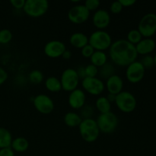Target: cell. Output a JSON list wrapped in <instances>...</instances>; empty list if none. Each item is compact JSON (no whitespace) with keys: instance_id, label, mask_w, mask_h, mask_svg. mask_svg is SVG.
Instances as JSON below:
<instances>
[{"instance_id":"obj_33","label":"cell","mask_w":156,"mask_h":156,"mask_svg":"<svg viewBox=\"0 0 156 156\" xmlns=\"http://www.w3.org/2000/svg\"><path fill=\"white\" fill-rule=\"evenodd\" d=\"M123 6L120 4V2L118 1H114L110 5V12L114 15H118L123 10Z\"/></svg>"},{"instance_id":"obj_27","label":"cell","mask_w":156,"mask_h":156,"mask_svg":"<svg viewBox=\"0 0 156 156\" xmlns=\"http://www.w3.org/2000/svg\"><path fill=\"white\" fill-rule=\"evenodd\" d=\"M143 38V37L142 36L140 32L137 29H133V30H130L127 33L126 40L128 42L132 44L133 45L136 46Z\"/></svg>"},{"instance_id":"obj_25","label":"cell","mask_w":156,"mask_h":156,"mask_svg":"<svg viewBox=\"0 0 156 156\" xmlns=\"http://www.w3.org/2000/svg\"><path fill=\"white\" fill-rule=\"evenodd\" d=\"M95 108L100 114H106L111 111V104L106 97L101 96L96 100Z\"/></svg>"},{"instance_id":"obj_22","label":"cell","mask_w":156,"mask_h":156,"mask_svg":"<svg viewBox=\"0 0 156 156\" xmlns=\"http://www.w3.org/2000/svg\"><path fill=\"white\" fill-rule=\"evenodd\" d=\"M115 71L116 69L114 64L112 62H108L103 66L98 68V76H99V79H101L102 81H106L108 78L112 76L113 75L116 74Z\"/></svg>"},{"instance_id":"obj_16","label":"cell","mask_w":156,"mask_h":156,"mask_svg":"<svg viewBox=\"0 0 156 156\" xmlns=\"http://www.w3.org/2000/svg\"><path fill=\"white\" fill-rule=\"evenodd\" d=\"M105 89L108 90V93L113 94H118L123 91V80L119 75L114 74L108 78L105 82Z\"/></svg>"},{"instance_id":"obj_40","label":"cell","mask_w":156,"mask_h":156,"mask_svg":"<svg viewBox=\"0 0 156 156\" xmlns=\"http://www.w3.org/2000/svg\"><path fill=\"white\" fill-rule=\"evenodd\" d=\"M72 56H73V54H72V52L69 50H66L65 51H64V53H62V57L64 59H71Z\"/></svg>"},{"instance_id":"obj_9","label":"cell","mask_w":156,"mask_h":156,"mask_svg":"<svg viewBox=\"0 0 156 156\" xmlns=\"http://www.w3.org/2000/svg\"><path fill=\"white\" fill-rule=\"evenodd\" d=\"M82 90L91 95L99 96L105 91V84L98 77H86L81 82Z\"/></svg>"},{"instance_id":"obj_29","label":"cell","mask_w":156,"mask_h":156,"mask_svg":"<svg viewBox=\"0 0 156 156\" xmlns=\"http://www.w3.org/2000/svg\"><path fill=\"white\" fill-rule=\"evenodd\" d=\"M94 114V108L91 105H85L80 109V117L82 119H88L92 118V116Z\"/></svg>"},{"instance_id":"obj_34","label":"cell","mask_w":156,"mask_h":156,"mask_svg":"<svg viewBox=\"0 0 156 156\" xmlns=\"http://www.w3.org/2000/svg\"><path fill=\"white\" fill-rule=\"evenodd\" d=\"M94 51H95V50H94V48H93L90 44H87V45L85 46L83 48L81 49V54H82V56H83V57L89 58L90 59Z\"/></svg>"},{"instance_id":"obj_28","label":"cell","mask_w":156,"mask_h":156,"mask_svg":"<svg viewBox=\"0 0 156 156\" xmlns=\"http://www.w3.org/2000/svg\"><path fill=\"white\" fill-rule=\"evenodd\" d=\"M12 37H13V34L10 30L6 28L0 30V45L10 43Z\"/></svg>"},{"instance_id":"obj_31","label":"cell","mask_w":156,"mask_h":156,"mask_svg":"<svg viewBox=\"0 0 156 156\" xmlns=\"http://www.w3.org/2000/svg\"><path fill=\"white\" fill-rule=\"evenodd\" d=\"M85 76L88 78H94L97 77L98 74V68L92 64H88L85 66Z\"/></svg>"},{"instance_id":"obj_38","label":"cell","mask_w":156,"mask_h":156,"mask_svg":"<svg viewBox=\"0 0 156 156\" xmlns=\"http://www.w3.org/2000/svg\"><path fill=\"white\" fill-rule=\"evenodd\" d=\"M76 73H77L78 76H79L80 80H82V79H84L85 78H86V76H85V66H79L76 69Z\"/></svg>"},{"instance_id":"obj_23","label":"cell","mask_w":156,"mask_h":156,"mask_svg":"<svg viewBox=\"0 0 156 156\" xmlns=\"http://www.w3.org/2000/svg\"><path fill=\"white\" fill-rule=\"evenodd\" d=\"M90 61L91 64L95 66L98 68H100L108 62V55L104 51L95 50L90 58Z\"/></svg>"},{"instance_id":"obj_14","label":"cell","mask_w":156,"mask_h":156,"mask_svg":"<svg viewBox=\"0 0 156 156\" xmlns=\"http://www.w3.org/2000/svg\"><path fill=\"white\" fill-rule=\"evenodd\" d=\"M111 23V15L106 9H98L92 16V24L98 30H104Z\"/></svg>"},{"instance_id":"obj_42","label":"cell","mask_w":156,"mask_h":156,"mask_svg":"<svg viewBox=\"0 0 156 156\" xmlns=\"http://www.w3.org/2000/svg\"><path fill=\"white\" fill-rule=\"evenodd\" d=\"M153 57H154V62H155V66H156V53H155V56H153Z\"/></svg>"},{"instance_id":"obj_13","label":"cell","mask_w":156,"mask_h":156,"mask_svg":"<svg viewBox=\"0 0 156 156\" xmlns=\"http://www.w3.org/2000/svg\"><path fill=\"white\" fill-rule=\"evenodd\" d=\"M66 50L65 44L62 41L58 40H53L48 41L45 44L44 48V54L51 59L62 57V53Z\"/></svg>"},{"instance_id":"obj_12","label":"cell","mask_w":156,"mask_h":156,"mask_svg":"<svg viewBox=\"0 0 156 156\" xmlns=\"http://www.w3.org/2000/svg\"><path fill=\"white\" fill-rule=\"evenodd\" d=\"M33 104L35 109L42 114H50L54 110V102L49 95L39 94L33 99Z\"/></svg>"},{"instance_id":"obj_6","label":"cell","mask_w":156,"mask_h":156,"mask_svg":"<svg viewBox=\"0 0 156 156\" xmlns=\"http://www.w3.org/2000/svg\"><path fill=\"white\" fill-rule=\"evenodd\" d=\"M49 2L47 0H25L23 11L31 18H39L47 12Z\"/></svg>"},{"instance_id":"obj_24","label":"cell","mask_w":156,"mask_h":156,"mask_svg":"<svg viewBox=\"0 0 156 156\" xmlns=\"http://www.w3.org/2000/svg\"><path fill=\"white\" fill-rule=\"evenodd\" d=\"M12 140L10 131L4 127H0V149L11 147Z\"/></svg>"},{"instance_id":"obj_19","label":"cell","mask_w":156,"mask_h":156,"mask_svg":"<svg viewBox=\"0 0 156 156\" xmlns=\"http://www.w3.org/2000/svg\"><path fill=\"white\" fill-rule=\"evenodd\" d=\"M11 148L15 152H24L28 149L29 142L26 138L22 136L13 139L11 144Z\"/></svg>"},{"instance_id":"obj_39","label":"cell","mask_w":156,"mask_h":156,"mask_svg":"<svg viewBox=\"0 0 156 156\" xmlns=\"http://www.w3.org/2000/svg\"><path fill=\"white\" fill-rule=\"evenodd\" d=\"M119 2L122 5L123 8L130 7V6H133L136 2V0H119Z\"/></svg>"},{"instance_id":"obj_26","label":"cell","mask_w":156,"mask_h":156,"mask_svg":"<svg viewBox=\"0 0 156 156\" xmlns=\"http://www.w3.org/2000/svg\"><path fill=\"white\" fill-rule=\"evenodd\" d=\"M29 82L34 85H39L44 81V76L41 70L34 69L29 73L28 78Z\"/></svg>"},{"instance_id":"obj_7","label":"cell","mask_w":156,"mask_h":156,"mask_svg":"<svg viewBox=\"0 0 156 156\" xmlns=\"http://www.w3.org/2000/svg\"><path fill=\"white\" fill-rule=\"evenodd\" d=\"M137 30L144 38H152L156 33V14L150 12L142 17Z\"/></svg>"},{"instance_id":"obj_8","label":"cell","mask_w":156,"mask_h":156,"mask_svg":"<svg viewBox=\"0 0 156 156\" xmlns=\"http://www.w3.org/2000/svg\"><path fill=\"white\" fill-rule=\"evenodd\" d=\"M59 80L62 85V90L69 92H71L73 90L78 88V85L80 82V79L76 69L73 68L66 69L62 73Z\"/></svg>"},{"instance_id":"obj_30","label":"cell","mask_w":156,"mask_h":156,"mask_svg":"<svg viewBox=\"0 0 156 156\" xmlns=\"http://www.w3.org/2000/svg\"><path fill=\"white\" fill-rule=\"evenodd\" d=\"M145 68V69H152L155 66V62H154V57L151 55H146L142 57L141 60L140 61Z\"/></svg>"},{"instance_id":"obj_41","label":"cell","mask_w":156,"mask_h":156,"mask_svg":"<svg viewBox=\"0 0 156 156\" xmlns=\"http://www.w3.org/2000/svg\"><path fill=\"white\" fill-rule=\"evenodd\" d=\"M107 99H108V101H109L110 103H114V101H115V99H116V95L115 94H110V93H108V95L106 96Z\"/></svg>"},{"instance_id":"obj_2","label":"cell","mask_w":156,"mask_h":156,"mask_svg":"<svg viewBox=\"0 0 156 156\" xmlns=\"http://www.w3.org/2000/svg\"><path fill=\"white\" fill-rule=\"evenodd\" d=\"M79 130L82 140L88 143L95 142L100 135L97 122L93 118L83 119L79 126Z\"/></svg>"},{"instance_id":"obj_1","label":"cell","mask_w":156,"mask_h":156,"mask_svg":"<svg viewBox=\"0 0 156 156\" xmlns=\"http://www.w3.org/2000/svg\"><path fill=\"white\" fill-rule=\"evenodd\" d=\"M108 50L112 63L121 67H126L136 61L139 56L135 46L126 39H119L113 42Z\"/></svg>"},{"instance_id":"obj_10","label":"cell","mask_w":156,"mask_h":156,"mask_svg":"<svg viewBox=\"0 0 156 156\" xmlns=\"http://www.w3.org/2000/svg\"><path fill=\"white\" fill-rule=\"evenodd\" d=\"M68 19L73 24H82L86 22L90 17V12L84 5H76L69 10Z\"/></svg>"},{"instance_id":"obj_18","label":"cell","mask_w":156,"mask_h":156,"mask_svg":"<svg viewBox=\"0 0 156 156\" xmlns=\"http://www.w3.org/2000/svg\"><path fill=\"white\" fill-rule=\"evenodd\" d=\"M69 43L75 48L82 49L88 44V37L82 32H76L70 36Z\"/></svg>"},{"instance_id":"obj_11","label":"cell","mask_w":156,"mask_h":156,"mask_svg":"<svg viewBox=\"0 0 156 156\" xmlns=\"http://www.w3.org/2000/svg\"><path fill=\"white\" fill-rule=\"evenodd\" d=\"M146 69L140 61H135L126 66V77L129 82L136 84L143 79Z\"/></svg>"},{"instance_id":"obj_17","label":"cell","mask_w":156,"mask_h":156,"mask_svg":"<svg viewBox=\"0 0 156 156\" xmlns=\"http://www.w3.org/2000/svg\"><path fill=\"white\" fill-rule=\"evenodd\" d=\"M135 47L138 55H141L143 56L146 55H150L155 50L156 44L155 41L152 38L143 37Z\"/></svg>"},{"instance_id":"obj_3","label":"cell","mask_w":156,"mask_h":156,"mask_svg":"<svg viewBox=\"0 0 156 156\" xmlns=\"http://www.w3.org/2000/svg\"><path fill=\"white\" fill-rule=\"evenodd\" d=\"M112 43V37L110 34L104 30H95L88 37V44L94 50L105 52L109 50Z\"/></svg>"},{"instance_id":"obj_32","label":"cell","mask_w":156,"mask_h":156,"mask_svg":"<svg viewBox=\"0 0 156 156\" xmlns=\"http://www.w3.org/2000/svg\"><path fill=\"white\" fill-rule=\"evenodd\" d=\"M83 5L90 12H96L98 9L101 2L99 0H86Z\"/></svg>"},{"instance_id":"obj_4","label":"cell","mask_w":156,"mask_h":156,"mask_svg":"<svg viewBox=\"0 0 156 156\" xmlns=\"http://www.w3.org/2000/svg\"><path fill=\"white\" fill-rule=\"evenodd\" d=\"M96 122L100 133L111 134L117 129L119 124V119L114 113L111 111L106 114H100Z\"/></svg>"},{"instance_id":"obj_43","label":"cell","mask_w":156,"mask_h":156,"mask_svg":"<svg viewBox=\"0 0 156 156\" xmlns=\"http://www.w3.org/2000/svg\"><path fill=\"white\" fill-rule=\"evenodd\" d=\"M155 9H156V7H155Z\"/></svg>"},{"instance_id":"obj_5","label":"cell","mask_w":156,"mask_h":156,"mask_svg":"<svg viewBox=\"0 0 156 156\" xmlns=\"http://www.w3.org/2000/svg\"><path fill=\"white\" fill-rule=\"evenodd\" d=\"M114 103L121 112L129 114L135 111L137 105V101L135 96L131 92L128 91H122L116 95Z\"/></svg>"},{"instance_id":"obj_35","label":"cell","mask_w":156,"mask_h":156,"mask_svg":"<svg viewBox=\"0 0 156 156\" xmlns=\"http://www.w3.org/2000/svg\"><path fill=\"white\" fill-rule=\"evenodd\" d=\"M10 4L12 5L14 9L21 10L24 8V4H25V0H11Z\"/></svg>"},{"instance_id":"obj_21","label":"cell","mask_w":156,"mask_h":156,"mask_svg":"<svg viewBox=\"0 0 156 156\" xmlns=\"http://www.w3.org/2000/svg\"><path fill=\"white\" fill-rule=\"evenodd\" d=\"M44 85H45V88L50 92L58 93L61 91V90H62L60 80L55 76H50L46 79Z\"/></svg>"},{"instance_id":"obj_15","label":"cell","mask_w":156,"mask_h":156,"mask_svg":"<svg viewBox=\"0 0 156 156\" xmlns=\"http://www.w3.org/2000/svg\"><path fill=\"white\" fill-rule=\"evenodd\" d=\"M86 101V94L81 88H76L69 92L68 97V104L73 109L80 110Z\"/></svg>"},{"instance_id":"obj_37","label":"cell","mask_w":156,"mask_h":156,"mask_svg":"<svg viewBox=\"0 0 156 156\" xmlns=\"http://www.w3.org/2000/svg\"><path fill=\"white\" fill-rule=\"evenodd\" d=\"M0 156H15V152L11 147L5 148L0 149Z\"/></svg>"},{"instance_id":"obj_44","label":"cell","mask_w":156,"mask_h":156,"mask_svg":"<svg viewBox=\"0 0 156 156\" xmlns=\"http://www.w3.org/2000/svg\"><path fill=\"white\" fill-rule=\"evenodd\" d=\"M0 46H1V45H0Z\"/></svg>"},{"instance_id":"obj_20","label":"cell","mask_w":156,"mask_h":156,"mask_svg":"<svg viewBox=\"0 0 156 156\" xmlns=\"http://www.w3.org/2000/svg\"><path fill=\"white\" fill-rule=\"evenodd\" d=\"M82 119L79 114L73 111H69L64 115V123L69 127H79Z\"/></svg>"},{"instance_id":"obj_36","label":"cell","mask_w":156,"mask_h":156,"mask_svg":"<svg viewBox=\"0 0 156 156\" xmlns=\"http://www.w3.org/2000/svg\"><path fill=\"white\" fill-rule=\"evenodd\" d=\"M9 75L6 70L2 66H0V85H3L7 81Z\"/></svg>"}]
</instances>
